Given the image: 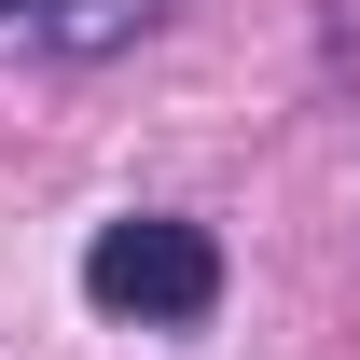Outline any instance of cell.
<instances>
[{
  "instance_id": "1",
  "label": "cell",
  "mask_w": 360,
  "mask_h": 360,
  "mask_svg": "<svg viewBox=\"0 0 360 360\" xmlns=\"http://www.w3.org/2000/svg\"><path fill=\"white\" fill-rule=\"evenodd\" d=\"M84 305L97 319H139V333H194V319L222 305L208 222H97L84 236Z\"/></svg>"
},
{
  "instance_id": "2",
  "label": "cell",
  "mask_w": 360,
  "mask_h": 360,
  "mask_svg": "<svg viewBox=\"0 0 360 360\" xmlns=\"http://www.w3.org/2000/svg\"><path fill=\"white\" fill-rule=\"evenodd\" d=\"M14 14H42V0H0V28H14Z\"/></svg>"
}]
</instances>
